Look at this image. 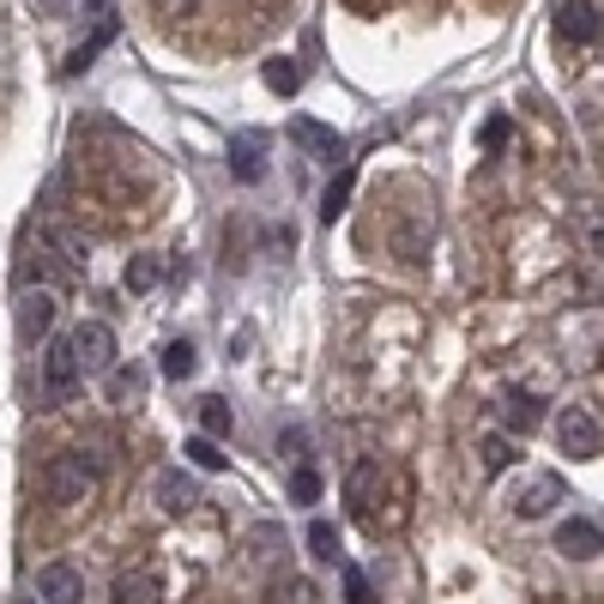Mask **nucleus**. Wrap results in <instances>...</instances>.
<instances>
[{"label":"nucleus","instance_id":"f8f14e48","mask_svg":"<svg viewBox=\"0 0 604 604\" xmlns=\"http://www.w3.org/2000/svg\"><path fill=\"white\" fill-rule=\"evenodd\" d=\"M230 170H236L242 182H261V176H266V134H254V127H248V134L230 139Z\"/></svg>","mask_w":604,"mask_h":604},{"label":"nucleus","instance_id":"dca6fc26","mask_svg":"<svg viewBox=\"0 0 604 604\" xmlns=\"http://www.w3.org/2000/svg\"><path fill=\"white\" fill-rule=\"evenodd\" d=\"M502 423H508V430H520V435H532L538 423H544V400H538V393H508V400H502Z\"/></svg>","mask_w":604,"mask_h":604},{"label":"nucleus","instance_id":"20e7f679","mask_svg":"<svg viewBox=\"0 0 604 604\" xmlns=\"http://www.w3.org/2000/svg\"><path fill=\"white\" fill-rule=\"evenodd\" d=\"M67 339H73V357H80L85 375H109L115 369V327L109 320H80Z\"/></svg>","mask_w":604,"mask_h":604},{"label":"nucleus","instance_id":"393cba45","mask_svg":"<svg viewBox=\"0 0 604 604\" xmlns=\"http://www.w3.org/2000/svg\"><path fill=\"white\" fill-rule=\"evenodd\" d=\"M290 502H297V508H315V502H320V471H315V466H297V471H290Z\"/></svg>","mask_w":604,"mask_h":604},{"label":"nucleus","instance_id":"f257e3e1","mask_svg":"<svg viewBox=\"0 0 604 604\" xmlns=\"http://www.w3.org/2000/svg\"><path fill=\"white\" fill-rule=\"evenodd\" d=\"M92 490H97V471L85 466L80 454H55V459H49V466H43V496H49V502H55V508H73V502H85V496H92Z\"/></svg>","mask_w":604,"mask_h":604},{"label":"nucleus","instance_id":"412c9836","mask_svg":"<svg viewBox=\"0 0 604 604\" xmlns=\"http://www.w3.org/2000/svg\"><path fill=\"white\" fill-rule=\"evenodd\" d=\"M163 375H170V381H188V375H194V369H200V357H194V345H188V339H176V345H163Z\"/></svg>","mask_w":604,"mask_h":604},{"label":"nucleus","instance_id":"9d476101","mask_svg":"<svg viewBox=\"0 0 604 604\" xmlns=\"http://www.w3.org/2000/svg\"><path fill=\"white\" fill-rule=\"evenodd\" d=\"M49 327H55V297L49 290H24L19 297V339L36 345V339H49Z\"/></svg>","mask_w":604,"mask_h":604},{"label":"nucleus","instance_id":"5701e85b","mask_svg":"<svg viewBox=\"0 0 604 604\" xmlns=\"http://www.w3.org/2000/svg\"><path fill=\"white\" fill-rule=\"evenodd\" d=\"M513 454H520V447H513L508 435H484V442H478V459H484V471H490V478L513 466Z\"/></svg>","mask_w":604,"mask_h":604},{"label":"nucleus","instance_id":"4468645a","mask_svg":"<svg viewBox=\"0 0 604 604\" xmlns=\"http://www.w3.org/2000/svg\"><path fill=\"white\" fill-rule=\"evenodd\" d=\"M109 604H163V581L151 569H127L121 581H115Z\"/></svg>","mask_w":604,"mask_h":604},{"label":"nucleus","instance_id":"7ed1b4c3","mask_svg":"<svg viewBox=\"0 0 604 604\" xmlns=\"http://www.w3.org/2000/svg\"><path fill=\"white\" fill-rule=\"evenodd\" d=\"M557 442L569 459H593L604 454V423L586 405H569V411H557Z\"/></svg>","mask_w":604,"mask_h":604},{"label":"nucleus","instance_id":"f03ea898","mask_svg":"<svg viewBox=\"0 0 604 604\" xmlns=\"http://www.w3.org/2000/svg\"><path fill=\"white\" fill-rule=\"evenodd\" d=\"M80 381H85V369H80V357H73V339H49L43 345V405L73 400Z\"/></svg>","mask_w":604,"mask_h":604},{"label":"nucleus","instance_id":"0eeeda50","mask_svg":"<svg viewBox=\"0 0 604 604\" xmlns=\"http://www.w3.org/2000/svg\"><path fill=\"white\" fill-rule=\"evenodd\" d=\"M557 550L569 562H593L598 550H604V526L598 520H562L557 526Z\"/></svg>","mask_w":604,"mask_h":604},{"label":"nucleus","instance_id":"423d86ee","mask_svg":"<svg viewBox=\"0 0 604 604\" xmlns=\"http://www.w3.org/2000/svg\"><path fill=\"white\" fill-rule=\"evenodd\" d=\"M598 31H604V19H598V7L593 0H562L557 7V36L562 43H598Z\"/></svg>","mask_w":604,"mask_h":604},{"label":"nucleus","instance_id":"c85d7f7f","mask_svg":"<svg viewBox=\"0 0 604 604\" xmlns=\"http://www.w3.org/2000/svg\"><path fill=\"white\" fill-rule=\"evenodd\" d=\"M273 604H315V586H308V581H285V586H273Z\"/></svg>","mask_w":604,"mask_h":604},{"label":"nucleus","instance_id":"4be33fe9","mask_svg":"<svg viewBox=\"0 0 604 604\" xmlns=\"http://www.w3.org/2000/svg\"><path fill=\"white\" fill-rule=\"evenodd\" d=\"M182 454L194 459L200 471H224V466H230V459H224V447H218L212 435H188V442H182Z\"/></svg>","mask_w":604,"mask_h":604},{"label":"nucleus","instance_id":"6e6552de","mask_svg":"<svg viewBox=\"0 0 604 604\" xmlns=\"http://www.w3.org/2000/svg\"><path fill=\"white\" fill-rule=\"evenodd\" d=\"M115 36H121V19H109V12H103V19H97V31L92 36H85V43L80 49H73V55L67 61H61V80H80V73L85 67H92V61L103 55V49H109L115 43Z\"/></svg>","mask_w":604,"mask_h":604},{"label":"nucleus","instance_id":"ddd939ff","mask_svg":"<svg viewBox=\"0 0 604 604\" xmlns=\"http://www.w3.org/2000/svg\"><path fill=\"white\" fill-rule=\"evenodd\" d=\"M290 139H297L303 151H315L320 163H332V158H339V151H345V139L332 134L327 121H308V115H297V121H290Z\"/></svg>","mask_w":604,"mask_h":604},{"label":"nucleus","instance_id":"cd10ccee","mask_svg":"<svg viewBox=\"0 0 604 604\" xmlns=\"http://www.w3.org/2000/svg\"><path fill=\"white\" fill-rule=\"evenodd\" d=\"M345 604H369V574L357 562H345Z\"/></svg>","mask_w":604,"mask_h":604},{"label":"nucleus","instance_id":"aec40b11","mask_svg":"<svg viewBox=\"0 0 604 604\" xmlns=\"http://www.w3.org/2000/svg\"><path fill=\"white\" fill-rule=\"evenodd\" d=\"M261 80H266V92H278V97H297V92H303V67H297L290 55H273V61L261 67Z\"/></svg>","mask_w":604,"mask_h":604},{"label":"nucleus","instance_id":"9b49d317","mask_svg":"<svg viewBox=\"0 0 604 604\" xmlns=\"http://www.w3.org/2000/svg\"><path fill=\"white\" fill-rule=\"evenodd\" d=\"M36 593H43V604H80L85 581H80V569H73V562H49V569L36 574Z\"/></svg>","mask_w":604,"mask_h":604},{"label":"nucleus","instance_id":"b1692460","mask_svg":"<svg viewBox=\"0 0 604 604\" xmlns=\"http://www.w3.org/2000/svg\"><path fill=\"white\" fill-rule=\"evenodd\" d=\"M230 430H236V411H230V400H205L200 405V435H212V442H218V435H230Z\"/></svg>","mask_w":604,"mask_h":604},{"label":"nucleus","instance_id":"1a4fd4ad","mask_svg":"<svg viewBox=\"0 0 604 604\" xmlns=\"http://www.w3.org/2000/svg\"><path fill=\"white\" fill-rule=\"evenodd\" d=\"M557 502H562V478H557V471H538V478L513 496V513H520V520H544Z\"/></svg>","mask_w":604,"mask_h":604},{"label":"nucleus","instance_id":"2eb2a0df","mask_svg":"<svg viewBox=\"0 0 604 604\" xmlns=\"http://www.w3.org/2000/svg\"><path fill=\"white\" fill-rule=\"evenodd\" d=\"M103 388H109V400H115V405H134V400H146V388H151V369H146V363H115Z\"/></svg>","mask_w":604,"mask_h":604},{"label":"nucleus","instance_id":"a878e982","mask_svg":"<svg viewBox=\"0 0 604 604\" xmlns=\"http://www.w3.org/2000/svg\"><path fill=\"white\" fill-rule=\"evenodd\" d=\"M308 550H315L320 562H339V526L315 520V526H308Z\"/></svg>","mask_w":604,"mask_h":604},{"label":"nucleus","instance_id":"f3484780","mask_svg":"<svg viewBox=\"0 0 604 604\" xmlns=\"http://www.w3.org/2000/svg\"><path fill=\"white\" fill-rule=\"evenodd\" d=\"M158 508L163 513H188L194 508V478H182V471H158Z\"/></svg>","mask_w":604,"mask_h":604},{"label":"nucleus","instance_id":"a211bd4d","mask_svg":"<svg viewBox=\"0 0 604 604\" xmlns=\"http://www.w3.org/2000/svg\"><path fill=\"white\" fill-rule=\"evenodd\" d=\"M351 194H357V170H339L327 182V194H320V224H339L345 205H351Z\"/></svg>","mask_w":604,"mask_h":604},{"label":"nucleus","instance_id":"bb28decb","mask_svg":"<svg viewBox=\"0 0 604 604\" xmlns=\"http://www.w3.org/2000/svg\"><path fill=\"white\" fill-rule=\"evenodd\" d=\"M508 139H513V121H508V115H490V121H484V134H478V146L484 151H502Z\"/></svg>","mask_w":604,"mask_h":604},{"label":"nucleus","instance_id":"c756f323","mask_svg":"<svg viewBox=\"0 0 604 604\" xmlns=\"http://www.w3.org/2000/svg\"><path fill=\"white\" fill-rule=\"evenodd\" d=\"M194 7H200V0H151V12H158V19H188Z\"/></svg>","mask_w":604,"mask_h":604},{"label":"nucleus","instance_id":"39448f33","mask_svg":"<svg viewBox=\"0 0 604 604\" xmlns=\"http://www.w3.org/2000/svg\"><path fill=\"white\" fill-rule=\"evenodd\" d=\"M375 484H381V466H375V459H357L351 478H345V508H351V520L363 526V532H375V496H369Z\"/></svg>","mask_w":604,"mask_h":604},{"label":"nucleus","instance_id":"6ab92c4d","mask_svg":"<svg viewBox=\"0 0 604 604\" xmlns=\"http://www.w3.org/2000/svg\"><path fill=\"white\" fill-rule=\"evenodd\" d=\"M158 278H163L158 254H134V261H127V273H121V285H127V297H146V290H158Z\"/></svg>","mask_w":604,"mask_h":604}]
</instances>
